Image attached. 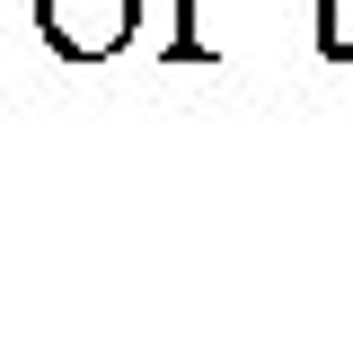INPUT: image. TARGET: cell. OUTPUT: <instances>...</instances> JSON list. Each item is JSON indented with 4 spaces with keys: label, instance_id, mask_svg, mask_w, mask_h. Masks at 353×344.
<instances>
[{
    "label": "cell",
    "instance_id": "obj_2",
    "mask_svg": "<svg viewBox=\"0 0 353 344\" xmlns=\"http://www.w3.org/2000/svg\"><path fill=\"white\" fill-rule=\"evenodd\" d=\"M168 62H212V36H203V0H176V36H168Z\"/></svg>",
    "mask_w": 353,
    "mask_h": 344
},
{
    "label": "cell",
    "instance_id": "obj_3",
    "mask_svg": "<svg viewBox=\"0 0 353 344\" xmlns=\"http://www.w3.org/2000/svg\"><path fill=\"white\" fill-rule=\"evenodd\" d=\"M318 53L353 62V0H318Z\"/></svg>",
    "mask_w": 353,
    "mask_h": 344
},
{
    "label": "cell",
    "instance_id": "obj_1",
    "mask_svg": "<svg viewBox=\"0 0 353 344\" xmlns=\"http://www.w3.org/2000/svg\"><path fill=\"white\" fill-rule=\"evenodd\" d=\"M36 36L62 62H115L141 36V0H36Z\"/></svg>",
    "mask_w": 353,
    "mask_h": 344
}]
</instances>
